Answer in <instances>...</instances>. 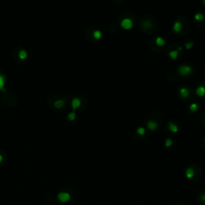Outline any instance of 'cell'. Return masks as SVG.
<instances>
[{"label": "cell", "mask_w": 205, "mask_h": 205, "mask_svg": "<svg viewBox=\"0 0 205 205\" xmlns=\"http://www.w3.org/2000/svg\"><path fill=\"white\" fill-rule=\"evenodd\" d=\"M57 198H58V200H59L60 202H62V203H67V202H68L70 200H71V195H70L68 192L61 191L58 194Z\"/></svg>", "instance_id": "obj_1"}, {"label": "cell", "mask_w": 205, "mask_h": 205, "mask_svg": "<svg viewBox=\"0 0 205 205\" xmlns=\"http://www.w3.org/2000/svg\"><path fill=\"white\" fill-rule=\"evenodd\" d=\"M191 71H192L191 67H190L189 66H181V67H179L178 69L179 73L183 76H186V75H189L191 72Z\"/></svg>", "instance_id": "obj_2"}, {"label": "cell", "mask_w": 205, "mask_h": 205, "mask_svg": "<svg viewBox=\"0 0 205 205\" xmlns=\"http://www.w3.org/2000/svg\"><path fill=\"white\" fill-rule=\"evenodd\" d=\"M132 26H133L132 21H131L130 19H124L121 22V27L124 29L129 30L132 27Z\"/></svg>", "instance_id": "obj_3"}, {"label": "cell", "mask_w": 205, "mask_h": 205, "mask_svg": "<svg viewBox=\"0 0 205 205\" xmlns=\"http://www.w3.org/2000/svg\"><path fill=\"white\" fill-rule=\"evenodd\" d=\"M148 127L151 131H155V130H156V128L158 127V124L154 121L150 120V121H148Z\"/></svg>", "instance_id": "obj_4"}, {"label": "cell", "mask_w": 205, "mask_h": 205, "mask_svg": "<svg viewBox=\"0 0 205 205\" xmlns=\"http://www.w3.org/2000/svg\"><path fill=\"white\" fill-rule=\"evenodd\" d=\"M185 174H186L187 178H188V179H191V178H193L194 176H195L194 171H193V169H192V168H191V167L187 168Z\"/></svg>", "instance_id": "obj_5"}, {"label": "cell", "mask_w": 205, "mask_h": 205, "mask_svg": "<svg viewBox=\"0 0 205 205\" xmlns=\"http://www.w3.org/2000/svg\"><path fill=\"white\" fill-rule=\"evenodd\" d=\"M196 94L199 96H205V87H199L196 89Z\"/></svg>", "instance_id": "obj_6"}, {"label": "cell", "mask_w": 205, "mask_h": 205, "mask_svg": "<svg viewBox=\"0 0 205 205\" xmlns=\"http://www.w3.org/2000/svg\"><path fill=\"white\" fill-rule=\"evenodd\" d=\"M179 93H180V95H181V96L183 97V98H186V97L188 96V91L187 88H184V87L181 88L180 91H179Z\"/></svg>", "instance_id": "obj_7"}, {"label": "cell", "mask_w": 205, "mask_h": 205, "mask_svg": "<svg viewBox=\"0 0 205 205\" xmlns=\"http://www.w3.org/2000/svg\"><path fill=\"white\" fill-rule=\"evenodd\" d=\"M169 130L172 132H177L178 131V127L176 126V124L172 123V122L169 123Z\"/></svg>", "instance_id": "obj_8"}, {"label": "cell", "mask_w": 205, "mask_h": 205, "mask_svg": "<svg viewBox=\"0 0 205 205\" xmlns=\"http://www.w3.org/2000/svg\"><path fill=\"white\" fill-rule=\"evenodd\" d=\"M173 29L176 32H179L181 30V23L179 22H176L175 24H174Z\"/></svg>", "instance_id": "obj_9"}, {"label": "cell", "mask_w": 205, "mask_h": 205, "mask_svg": "<svg viewBox=\"0 0 205 205\" xmlns=\"http://www.w3.org/2000/svg\"><path fill=\"white\" fill-rule=\"evenodd\" d=\"M169 55H170L171 58H172V59H176V58H177V56H178V51H171V52L169 53Z\"/></svg>", "instance_id": "obj_10"}, {"label": "cell", "mask_w": 205, "mask_h": 205, "mask_svg": "<svg viewBox=\"0 0 205 205\" xmlns=\"http://www.w3.org/2000/svg\"><path fill=\"white\" fill-rule=\"evenodd\" d=\"M156 43H157V45H159V46H163V45L165 43L164 39H162V38H160V37H158V38L156 39Z\"/></svg>", "instance_id": "obj_11"}, {"label": "cell", "mask_w": 205, "mask_h": 205, "mask_svg": "<svg viewBox=\"0 0 205 205\" xmlns=\"http://www.w3.org/2000/svg\"><path fill=\"white\" fill-rule=\"evenodd\" d=\"M204 14H201V13H198V14H196L195 15V19L196 20H198V21H200L202 19H204Z\"/></svg>", "instance_id": "obj_12"}, {"label": "cell", "mask_w": 205, "mask_h": 205, "mask_svg": "<svg viewBox=\"0 0 205 205\" xmlns=\"http://www.w3.org/2000/svg\"><path fill=\"white\" fill-rule=\"evenodd\" d=\"M198 109V105L196 103H192V104L190 106V110L191 111H196Z\"/></svg>", "instance_id": "obj_13"}, {"label": "cell", "mask_w": 205, "mask_h": 205, "mask_svg": "<svg viewBox=\"0 0 205 205\" xmlns=\"http://www.w3.org/2000/svg\"><path fill=\"white\" fill-rule=\"evenodd\" d=\"M93 35L96 39H99V38H101V36H102V34H101L99 30H96V31L94 32Z\"/></svg>", "instance_id": "obj_14"}, {"label": "cell", "mask_w": 205, "mask_h": 205, "mask_svg": "<svg viewBox=\"0 0 205 205\" xmlns=\"http://www.w3.org/2000/svg\"><path fill=\"white\" fill-rule=\"evenodd\" d=\"M137 133L140 136H143V135H144L145 133V129L143 127H139L138 129H137Z\"/></svg>", "instance_id": "obj_15"}, {"label": "cell", "mask_w": 205, "mask_h": 205, "mask_svg": "<svg viewBox=\"0 0 205 205\" xmlns=\"http://www.w3.org/2000/svg\"><path fill=\"white\" fill-rule=\"evenodd\" d=\"M172 145V140L171 139H167L166 141H165V146L167 147V148H169Z\"/></svg>", "instance_id": "obj_16"}, {"label": "cell", "mask_w": 205, "mask_h": 205, "mask_svg": "<svg viewBox=\"0 0 205 205\" xmlns=\"http://www.w3.org/2000/svg\"><path fill=\"white\" fill-rule=\"evenodd\" d=\"M80 105V102H79V99H75L73 101V107L75 108H78V107Z\"/></svg>", "instance_id": "obj_17"}, {"label": "cell", "mask_w": 205, "mask_h": 205, "mask_svg": "<svg viewBox=\"0 0 205 205\" xmlns=\"http://www.w3.org/2000/svg\"><path fill=\"white\" fill-rule=\"evenodd\" d=\"M185 45H186V48L187 49H191L192 46H193L192 42H188V43H186Z\"/></svg>", "instance_id": "obj_18"}, {"label": "cell", "mask_w": 205, "mask_h": 205, "mask_svg": "<svg viewBox=\"0 0 205 205\" xmlns=\"http://www.w3.org/2000/svg\"><path fill=\"white\" fill-rule=\"evenodd\" d=\"M75 113H71V114L69 115V119H71V120H73V119H75Z\"/></svg>", "instance_id": "obj_19"}, {"label": "cell", "mask_w": 205, "mask_h": 205, "mask_svg": "<svg viewBox=\"0 0 205 205\" xmlns=\"http://www.w3.org/2000/svg\"><path fill=\"white\" fill-rule=\"evenodd\" d=\"M200 200L203 201V202H205V194H203L200 196Z\"/></svg>", "instance_id": "obj_20"}, {"label": "cell", "mask_w": 205, "mask_h": 205, "mask_svg": "<svg viewBox=\"0 0 205 205\" xmlns=\"http://www.w3.org/2000/svg\"><path fill=\"white\" fill-rule=\"evenodd\" d=\"M2 160H3V156H2V155L1 154H0V164L2 163Z\"/></svg>", "instance_id": "obj_21"}, {"label": "cell", "mask_w": 205, "mask_h": 205, "mask_svg": "<svg viewBox=\"0 0 205 205\" xmlns=\"http://www.w3.org/2000/svg\"><path fill=\"white\" fill-rule=\"evenodd\" d=\"M204 3H205V0H204Z\"/></svg>", "instance_id": "obj_22"}, {"label": "cell", "mask_w": 205, "mask_h": 205, "mask_svg": "<svg viewBox=\"0 0 205 205\" xmlns=\"http://www.w3.org/2000/svg\"><path fill=\"white\" fill-rule=\"evenodd\" d=\"M204 141H205V139H204Z\"/></svg>", "instance_id": "obj_23"}]
</instances>
